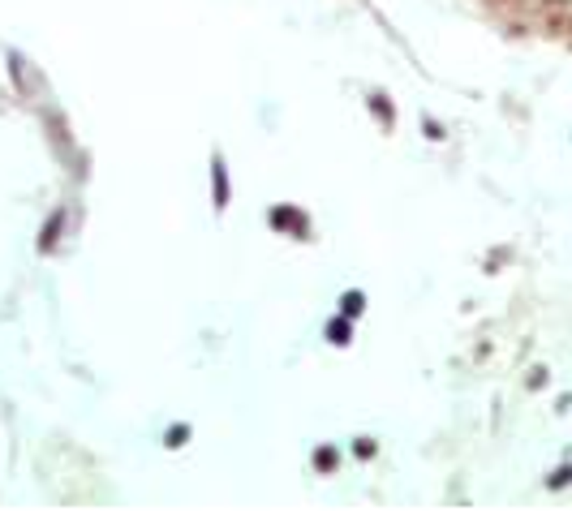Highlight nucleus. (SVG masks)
<instances>
[{"label": "nucleus", "mask_w": 572, "mask_h": 511, "mask_svg": "<svg viewBox=\"0 0 572 511\" xmlns=\"http://www.w3.org/2000/svg\"><path fill=\"white\" fill-rule=\"evenodd\" d=\"M568 481H572V469H559V473L551 477V485H568Z\"/></svg>", "instance_id": "obj_1"}]
</instances>
